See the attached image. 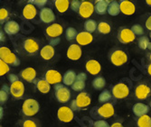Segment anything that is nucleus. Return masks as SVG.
I'll return each mask as SVG.
<instances>
[{
  "mask_svg": "<svg viewBox=\"0 0 151 127\" xmlns=\"http://www.w3.org/2000/svg\"><path fill=\"white\" fill-rule=\"evenodd\" d=\"M0 59L5 61L9 66L17 67L20 65V60L17 57V55L12 52L11 50L7 47L2 46L0 48Z\"/></svg>",
  "mask_w": 151,
  "mask_h": 127,
  "instance_id": "obj_1",
  "label": "nucleus"
},
{
  "mask_svg": "<svg viewBox=\"0 0 151 127\" xmlns=\"http://www.w3.org/2000/svg\"><path fill=\"white\" fill-rule=\"evenodd\" d=\"M40 110L39 103L33 98L26 99L22 106V112L26 116H33L36 115Z\"/></svg>",
  "mask_w": 151,
  "mask_h": 127,
  "instance_id": "obj_2",
  "label": "nucleus"
},
{
  "mask_svg": "<svg viewBox=\"0 0 151 127\" xmlns=\"http://www.w3.org/2000/svg\"><path fill=\"white\" fill-rule=\"evenodd\" d=\"M55 90V97L60 103H67L69 102L71 98V92L69 88L64 87L62 84H57L54 86Z\"/></svg>",
  "mask_w": 151,
  "mask_h": 127,
  "instance_id": "obj_3",
  "label": "nucleus"
},
{
  "mask_svg": "<svg viewBox=\"0 0 151 127\" xmlns=\"http://www.w3.org/2000/svg\"><path fill=\"white\" fill-rule=\"evenodd\" d=\"M112 96L117 99H123L129 95V88L125 83H118L111 89Z\"/></svg>",
  "mask_w": 151,
  "mask_h": 127,
  "instance_id": "obj_4",
  "label": "nucleus"
},
{
  "mask_svg": "<svg viewBox=\"0 0 151 127\" xmlns=\"http://www.w3.org/2000/svg\"><path fill=\"white\" fill-rule=\"evenodd\" d=\"M111 61L117 67L122 66L128 61V55L125 51L121 50H116L111 54Z\"/></svg>",
  "mask_w": 151,
  "mask_h": 127,
  "instance_id": "obj_5",
  "label": "nucleus"
},
{
  "mask_svg": "<svg viewBox=\"0 0 151 127\" xmlns=\"http://www.w3.org/2000/svg\"><path fill=\"white\" fill-rule=\"evenodd\" d=\"M57 117L63 123H70L74 117L73 110L68 106H61L57 111Z\"/></svg>",
  "mask_w": 151,
  "mask_h": 127,
  "instance_id": "obj_6",
  "label": "nucleus"
},
{
  "mask_svg": "<svg viewBox=\"0 0 151 127\" xmlns=\"http://www.w3.org/2000/svg\"><path fill=\"white\" fill-rule=\"evenodd\" d=\"M118 39L121 44H129V42L134 41V40L136 39V35L134 34L131 29H129V28H121L118 34Z\"/></svg>",
  "mask_w": 151,
  "mask_h": 127,
  "instance_id": "obj_7",
  "label": "nucleus"
},
{
  "mask_svg": "<svg viewBox=\"0 0 151 127\" xmlns=\"http://www.w3.org/2000/svg\"><path fill=\"white\" fill-rule=\"evenodd\" d=\"M10 94L13 97L17 98V99H20L23 97L24 93V83L20 80L15 81L11 83L10 85Z\"/></svg>",
  "mask_w": 151,
  "mask_h": 127,
  "instance_id": "obj_8",
  "label": "nucleus"
},
{
  "mask_svg": "<svg viewBox=\"0 0 151 127\" xmlns=\"http://www.w3.org/2000/svg\"><path fill=\"white\" fill-rule=\"evenodd\" d=\"M76 106H77V110L86 108L89 106L91 103V98L90 95L86 92H81L75 99Z\"/></svg>",
  "mask_w": 151,
  "mask_h": 127,
  "instance_id": "obj_9",
  "label": "nucleus"
},
{
  "mask_svg": "<svg viewBox=\"0 0 151 127\" xmlns=\"http://www.w3.org/2000/svg\"><path fill=\"white\" fill-rule=\"evenodd\" d=\"M94 11H95V6H93L91 2L82 1L81 6L79 10V15L82 18H89L93 14Z\"/></svg>",
  "mask_w": 151,
  "mask_h": 127,
  "instance_id": "obj_10",
  "label": "nucleus"
},
{
  "mask_svg": "<svg viewBox=\"0 0 151 127\" xmlns=\"http://www.w3.org/2000/svg\"><path fill=\"white\" fill-rule=\"evenodd\" d=\"M45 79L50 85H57L63 81L62 74L55 69H49L45 73Z\"/></svg>",
  "mask_w": 151,
  "mask_h": 127,
  "instance_id": "obj_11",
  "label": "nucleus"
},
{
  "mask_svg": "<svg viewBox=\"0 0 151 127\" xmlns=\"http://www.w3.org/2000/svg\"><path fill=\"white\" fill-rule=\"evenodd\" d=\"M63 32V28L59 24H52L49 25L45 30L47 36H49L52 39H55L59 37L60 35H62Z\"/></svg>",
  "mask_w": 151,
  "mask_h": 127,
  "instance_id": "obj_12",
  "label": "nucleus"
},
{
  "mask_svg": "<svg viewBox=\"0 0 151 127\" xmlns=\"http://www.w3.org/2000/svg\"><path fill=\"white\" fill-rule=\"evenodd\" d=\"M151 93V89L146 84H140L135 89V96L138 99L140 100H144L147 99V98L149 96Z\"/></svg>",
  "mask_w": 151,
  "mask_h": 127,
  "instance_id": "obj_13",
  "label": "nucleus"
},
{
  "mask_svg": "<svg viewBox=\"0 0 151 127\" xmlns=\"http://www.w3.org/2000/svg\"><path fill=\"white\" fill-rule=\"evenodd\" d=\"M40 20L45 24H51L55 20V15L52 9L44 7L40 11Z\"/></svg>",
  "mask_w": 151,
  "mask_h": 127,
  "instance_id": "obj_14",
  "label": "nucleus"
},
{
  "mask_svg": "<svg viewBox=\"0 0 151 127\" xmlns=\"http://www.w3.org/2000/svg\"><path fill=\"white\" fill-rule=\"evenodd\" d=\"M114 106L111 103L103 104L98 108V115L102 118H109L114 115Z\"/></svg>",
  "mask_w": 151,
  "mask_h": 127,
  "instance_id": "obj_15",
  "label": "nucleus"
},
{
  "mask_svg": "<svg viewBox=\"0 0 151 127\" xmlns=\"http://www.w3.org/2000/svg\"><path fill=\"white\" fill-rule=\"evenodd\" d=\"M120 12L125 16H132L136 11V6L134 3L128 1V0H121L119 1Z\"/></svg>",
  "mask_w": 151,
  "mask_h": 127,
  "instance_id": "obj_16",
  "label": "nucleus"
},
{
  "mask_svg": "<svg viewBox=\"0 0 151 127\" xmlns=\"http://www.w3.org/2000/svg\"><path fill=\"white\" fill-rule=\"evenodd\" d=\"M67 57L72 61H78L81 57V48L79 44H72L67 50Z\"/></svg>",
  "mask_w": 151,
  "mask_h": 127,
  "instance_id": "obj_17",
  "label": "nucleus"
},
{
  "mask_svg": "<svg viewBox=\"0 0 151 127\" xmlns=\"http://www.w3.org/2000/svg\"><path fill=\"white\" fill-rule=\"evenodd\" d=\"M86 70L91 75L95 76V75H98L101 70V66L100 64V62L96 60H90L86 62L85 65Z\"/></svg>",
  "mask_w": 151,
  "mask_h": 127,
  "instance_id": "obj_18",
  "label": "nucleus"
},
{
  "mask_svg": "<svg viewBox=\"0 0 151 127\" xmlns=\"http://www.w3.org/2000/svg\"><path fill=\"white\" fill-rule=\"evenodd\" d=\"M20 76L24 80L29 82V83H32V82H35V80L36 78V71L34 68L28 67V68H25L22 70L20 72Z\"/></svg>",
  "mask_w": 151,
  "mask_h": 127,
  "instance_id": "obj_19",
  "label": "nucleus"
},
{
  "mask_svg": "<svg viewBox=\"0 0 151 127\" xmlns=\"http://www.w3.org/2000/svg\"><path fill=\"white\" fill-rule=\"evenodd\" d=\"M24 49L29 54H35L39 50V44L35 39L28 38L24 41Z\"/></svg>",
  "mask_w": 151,
  "mask_h": 127,
  "instance_id": "obj_20",
  "label": "nucleus"
},
{
  "mask_svg": "<svg viewBox=\"0 0 151 127\" xmlns=\"http://www.w3.org/2000/svg\"><path fill=\"white\" fill-rule=\"evenodd\" d=\"M4 31L8 34V35H15L18 34L20 31V26L17 22L16 21H8L4 25Z\"/></svg>",
  "mask_w": 151,
  "mask_h": 127,
  "instance_id": "obj_21",
  "label": "nucleus"
},
{
  "mask_svg": "<svg viewBox=\"0 0 151 127\" xmlns=\"http://www.w3.org/2000/svg\"><path fill=\"white\" fill-rule=\"evenodd\" d=\"M93 40V36L91 35V34L88 33V32H81L78 34L77 37H76V41L79 45H82L85 46L90 44L91 42Z\"/></svg>",
  "mask_w": 151,
  "mask_h": 127,
  "instance_id": "obj_22",
  "label": "nucleus"
},
{
  "mask_svg": "<svg viewBox=\"0 0 151 127\" xmlns=\"http://www.w3.org/2000/svg\"><path fill=\"white\" fill-rule=\"evenodd\" d=\"M132 110H133V113L136 116L141 117L143 116L147 115V113L149 111V107H148V106H147L143 103H137L132 107Z\"/></svg>",
  "mask_w": 151,
  "mask_h": 127,
  "instance_id": "obj_23",
  "label": "nucleus"
},
{
  "mask_svg": "<svg viewBox=\"0 0 151 127\" xmlns=\"http://www.w3.org/2000/svg\"><path fill=\"white\" fill-rule=\"evenodd\" d=\"M37 10L35 6L32 4H27L23 9V16L27 20H32L35 17Z\"/></svg>",
  "mask_w": 151,
  "mask_h": 127,
  "instance_id": "obj_24",
  "label": "nucleus"
},
{
  "mask_svg": "<svg viewBox=\"0 0 151 127\" xmlns=\"http://www.w3.org/2000/svg\"><path fill=\"white\" fill-rule=\"evenodd\" d=\"M111 2V1H109V0H98V1H96L95 12L99 15H105L108 12V7Z\"/></svg>",
  "mask_w": 151,
  "mask_h": 127,
  "instance_id": "obj_25",
  "label": "nucleus"
},
{
  "mask_svg": "<svg viewBox=\"0 0 151 127\" xmlns=\"http://www.w3.org/2000/svg\"><path fill=\"white\" fill-rule=\"evenodd\" d=\"M54 53H55L54 48H53V46H52L50 44L44 46L42 48V50L40 51L41 57H42L45 61H50L54 56Z\"/></svg>",
  "mask_w": 151,
  "mask_h": 127,
  "instance_id": "obj_26",
  "label": "nucleus"
},
{
  "mask_svg": "<svg viewBox=\"0 0 151 127\" xmlns=\"http://www.w3.org/2000/svg\"><path fill=\"white\" fill-rule=\"evenodd\" d=\"M77 75L73 70H67L63 76V83L66 86H73L76 81Z\"/></svg>",
  "mask_w": 151,
  "mask_h": 127,
  "instance_id": "obj_27",
  "label": "nucleus"
},
{
  "mask_svg": "<svg viewBox=\"0 0 151 127\" xmlns=\"http://www.w3.org/2000/svg\"><path fill=\"white\" fill-rule=\"evenodd\" d=\"M71 5V2L68 1V0H55L54 1V6L57 9L58 12L60 13H64L68 9Z\"/></svg>",
  "mask_w": 151,
  "mask_h": 127,
  "instance_id": "obj_28",
  "label": "nucleus"
},
{
  "mask_svg": "<svg viewBox=\"0 0 151 127\" xmlns=\"http://www.w3.org/2000/svg\"><path fill=\"white\" fill-rule=\"evenodd\" d=\"M36 88L41 93H43V94H47L51 89L50 84L46 81V79H39V80H37Z\"/></svg>",
  "mask_w": 151,
  "mask_h": 127,
  "instance_id": "obj_29",
  "label": "nucleus"
},
{
  "mask_svg": "<svg viewBox=\"0 0 151 127\" xmlns=\"http://www.w3.org/2000/svg\"><path fill=\"white\" fill-rule=\"evenodd\" d=\"M119 12H120L119 3L117 1H111V4L109 5V7H108V14L109 16H116L119 15Z\"/></svg>",
  "mask_w": 151,
  "mask_h": 127,
  "instance_id": "obj_30",
  "label": "nucleus"
},
{
  "mask_svg": "<svg viewBox=\"0 0 151 127\" xmlns=\"http://www.w3.org/2000/svg\"><path fill=\"white\" fill-rule=\"evenodd\" d=\"M105 86H106V80L102 77L96 78L92 81V87L97 90H101L102 88H105Z\"/></svg>",
  "mask_w": 151,
  "mask_h": 127,
  "instance_id": "obj_31",
  "label": "nucleus"
},
{
  "mask_svg": "<svg viewBox=\"0 0 151 127\" xmlns=\"http://www.w3.org/2000/svg\"><path fill=\"white\" fill-rule=\"evenodd\" d=\"M137 124L138 127H151V117L148 115L139 117Z\"/></svg>",
  "mask_w": 151,
  "mask_h": 127,
  "instance_id": "obj_32",
  "label": "nucleus"
},
{
  "mask_svg": "<svg viewBox=\"0 0 151 127\" xmlns=\"http://www.w3.org/2000/svg\"><path fill=\"white\" fill-rule=\"evenodd\" d=\"M97 23H96L95 20H92V19H89L87 20L85 23H84V29H85V32H88L90 34L95 32L97 30Z\"/></svg>",
  "mask_w": 151,
  "mask_h": 127,
  "instance_id": "obj_33",
  "label": "nucleus"
},
{
  "mask_svg": "<svg viewBox=\"0 0 151 127\" xmlns=\"http://www.w3.org/2000/svg\"><path fill=\"white\" fill-rule=\"evenodd\" d=\"M112 98V94L109 92V90H107V89H105V90H103L101 94H100V96H99V101L101 102V103H104V104H106L107 102H109V100H111Z\"/></svg>",
  "mask_w": 151,
  "mask_h": 127,
  "instance_id": "obj_34",
  "label": "nucleus"
},
{
  "mask_svg": "<svg viewBox=\"0 0 151 127\" xmlns=\"http://www.w3.org/2000/svg\"><path fill=\"white\" fill-rule=\"evenodd\" d=\"M77 35H78V33L75 28L73 27H68L65 31V37L67 41H73L76 39Z\"/></svg>",
  "mask_w": 151,
  "mask_h": 127,
  "instance_id": "obj_35",
  "label": "nucleus"
},
{
  "mask_svg": "<svg viewBox=\"0 0 151 127\" xmlns=\"http://www.w3.org/2000/svg\"><path fill=\"white\" fill-rule=\"evenodd\" d=\"M111 25H109L108 23L106 22H101L99 24H98V31L99 33L102 34H108L111 33Z\"/></svg>",
  "mask_w": 151,
  "mask_h": 127,
  "instance_id": "obj_36",
  "label": "nucleus"
},
{
  "mask_svg": "<svg viewBox=\"0 0 151 127\" xmlns=\"http://www.w3.org/2000/svg\"><path fill=\"white\" fill-rule=\"evenodd\" d=\"M151 42L149 41L148 38L146 36H142L139 39V47L142 50H147L149 48Z\"/></svg>",
  "mask_w": 151,
  "mask_h": 127,
  "instance_id": "obj_37",
  "label": "nucleus"
},
{
  "mask_svg": "<svg viewBox=\"0 0 151 127\" xmlns=\"http://www.w3.org/2000/svg\"><path fill=\"white\" fill-rule=\"evenodd\" d=\"M72 88L74 90V91H79V92H81L85 88V82L84 81H79V80H76L74 82V84L72 86Z\"/></svg>",
  "mask_w": 151,
  "mask_h": 127,
  "instance_id": "obj_38",
  "label": "nucleus"
},
{
  "mask_svg": "<svg viewBox=\"0 0 151 127\" xmlns=\"http://www.w3.org/2000/svg\"><path fill=\"white\" fill-rule=\"evenodd\" d=\"M9 69H10L9 65L6 64L2 60H0V76H4L6 73H8L9 72Z\"/></svg>",
  "mask_w": 151,
  "mask_h": 127,
  "instance_id": "obj_39",
  "label": "nucleus"
},
{
  "mask_svg": "<svg viewBox=\"0 0 151 127\" xmlns=\"http://www.w3.org/2000/svg\"><path fill=\"white\" fill-rule=\"evenodd\" d=\"M131 30L135 35H142L144 34L143 27L140 24H135L131 27Z\"/></svg>",
  "mask_w": 151,
  "mask_h": 127,
  "instance_id": "obj_40",
  "label": "nucleus"
},
{
  "mask_svg": "<svg viewBox=\"0 0 151 127\" xmlns=\"http://www.w3.org/2000/svg\"><path fill=\"white\" fill-rule=\"evenodd\" d=\"M8 18V12L6 8H1L0 9V23L2 24L7 20Z\"/></svg>",
  "mask_w": 151,
  "mask_h": 127,
  "instance_id": "obj_41",
  "label": "nucleus"
},
{
  "mask_svg": "<svg viewBox=\"0 0 151 127\" xmlns=\"http://www.w3.org/2000/svg\"><path fill=\"white\" fill-rule=\"evenodd\" d=\"M81 6V2L79 1V0H73L71 1V5H70V7L73 11L74 12H79L80 10V7Z\"/></svg>",
  "mask_w": 151,
  "mask_h": 127,
  "instance_id": "obj_42",
  "label": "nucleus"
},
{
  "mask_svg": "<svg viewBox=\"0 0 151 127\" xmlns=\"http://www.w3.org/2000/svg\"><path fill=\"white\" fill-rule=\"evenodd\" d=\"M28 4H32L34 6H37L39 7H43L47 4V0H29Z\"/></svg>",
  "mask_w": 151,
  "mask_h": 127,
  "instance_id": "obj_43",
  "label": "nucleus"
},
{
  "mask_svg": "<svg viewBox=\"0 0 151 127\" xmlns=\"http://www.w3.org/2000/svg\"><path fill=\"white\" fill-rule=\"evenodd\" d=\"M8 94H9V92L6 91L4 89H1V91H0V103H1V105L5 104L7 101Z\"/></svg>",
  "mask_w": 151,
  "mask_h": 127,
  "instance_id": "obj_44",
  "label": "nucleus"
},
{
  "mask_svg": "<svg viewBox=\"0 0 151 127\" xmlns=\"http://www.w3.org/2000/svg\"><path fill=\"white\" fill-rule=\"evenodd\" d=\"M94 127H111V126H109V124L107 122L103 120H100L94 123Z\"/></svg>",
  "mask_w": 151,
  "mask_h": 127,
  "instance_id": "obj_45",
  "label": "nucleus"
},
{
  "mask_svg": "<svg viewBox=\"0 0 151 127\" xmlns=\"http://www.w3.org/2000/svg\"><path fill=\"white\" fill-rule=\"evenodd\" d=\"M23 127H37L36 123L33 120H25L23 123Z\"/></svg>",
  "mask_w": 151,
  "mask_h": 127,
  "instance_id": "obj_46",
  "label": "nucleus"
},
{
  "mask_svg": "<svg viewBox=\"0 0 151 127\" xmlns=\"http://www.w3.org/2000/svg\"><path fill=\"white\" fill-rule=\"evenodd\" d=\"M86 78H87L86 74H85V73H83V72H81V73H79V74L77 75L76 80H79V81H84V82H85Z\"/></svg>",
  "mask_w": 151,
  "mask_h": 127,
  "instance_id": "obj_47",
  "label": "nucleus"
},
{
  "mask_svg": "<svg viewBox=\"0 0 151 127\" xmlns=\"http://www.w3.org/2000/svg\"><path fill=\"white\" fill-rule=\"evenodd\" d=\"M8 79H9L10 83H13V82H15V81L19 80V79H18V77H17V75H15V74H10V75L8 76Z\"/></svg>",
  "mask_w": 151,
  "mask_h": 127,
  "instance_id": "obj_48",
  "label": "nucleus"
},
{
  "mask_svg": "<svg viewBox=\"0 0 151 127\" xmlns=\"http://www.w3.org/2000/svg\"><path fill=\"white\" fill-rule=\"evenodd\" d=\"M145 25H146V28L148 31H151V16L147 19V21L145 23Z\"/></svg>",
  "mask_w": 151,
  "mask_h": 127,
  "instance_id": "obj_49",
  "label": "nucleus"
},
{
  "mask_svg": "<svg viewBox=\"0 0 151 127\" xmlns=\"http://www.w3.org/2000/svg\"><path fill=\"white\" fill-rule=\"evenodd\" d=\"M60 42V38H55V39H52L51 41H50V45H52V46H55V45H58V44Z\"/></svg>",
  "mask_w": 151,
  "mask_h": 127,
  "instance_id": "obj_50",
  "label": "nucleus"
},
{
  "mask_svg": "<svg viewBox=\"0 0 151 127\" xmlns=\"http://www.w3.org/2000/svg\"><path fill=\"white\" fill-rule=\"evenodd\" d=\"M111 127H123V126H122V124L120 123H118L117 122V123H114Z\"/></svg>",
  "mask_w": 151,
  "mask_h": 127,
  "instance_id": "obj_51",
  "label": "nucleus"
},
{
  "mask_svg": "<svg viewBox=\"0 0 151 127\" xmlns=\"http://www.w3.org/2000/svg\"><path fill=\"white\" fill-rule=\"evenodd\" d=\"M147 73L151 76V63L147 66Z\"/></svg>",
  "mask_w": 151,
  "mask_h": 127,
  "instance_id": "obj_52",
  "label": "nucleus"
},
{
  "mask_svg": "<svg viewBox=\"0 0 151 127\" xmlns=\"http://www.w3.org/2000/svg\"><path fill=\"white\" fill-rule=\"evenodd\" d=\"M146 3H147V6H151V0H147Z\"/></svg>",
  "mask_w": 151,
  "mask_h": 127,
  "instance_id": "obj_53",
  "label": "nucleus"
},
{
  "mask_svg": "<svg viewBox=\"0 0 151 127\" xmlns=\"http://www.w3.org/2000/svg\"><path fill=\"white\" fill-rule=\"evenodd\" d=\"M149 60L151 61V52H150V54H149Z\"/></svg>",
  "mask_w": 151,
  "mask_h": 127,
  "instance_id": "obj_54",
  "label": "nucleus"
},
{
  "mask_svg": "<svg viewBox=\"0 0 151 127\" xmlns=\"http://www.w3.org/2000/svg\"><path fill=\"white\" fill-rule=\"evenodd\" d=\"M149 36H150V38H151V32H150V34H149Z\"/></svg>",
  "mask_w": 151,
  "mask_h": 127,
  "instance_id": "obj_55",
  "label": "nucleus"
},
{
  "mask_svg": "<svg viewBox=\"0 0 151 127\" xmlns=\"http://www.w3.org/2000/svg\"><path fill=\"white\" fill-rule=\"evenodd\" d=\"M150 106H151V102H150Z\"/></svg>",
  "mask_w": 151,
  "mask_h": 127,
  "instance_id": "obj_56",
  "label": "nucleus"
}]
</instances>
